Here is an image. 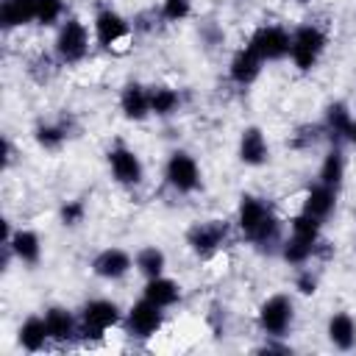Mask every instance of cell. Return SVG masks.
<instances>
[{
  "instance_id": "1",
  "label": "cell",
  "mask_w": 356,
  "mask_h": 356,
  "mask_svg": "<svg viewBox=\"0 0 356 356\" xmlns=\"http://www.w3.org/2000/svg\"><path fill=\"white\" fill-rule=\"evenodd\" d=\"M234 228L256 248V250H275L284 242V220L273 211V206L253 192H242L234 214Z\"/></svg>"
},
{
  "instance_id": "2",
  "label": "cell",
  "mask_w": 356,
  "mask_h": 356,
  "mask_svg": "<svg viewBox=\"0 0 356 356\" xmlns=\"http://www.w3.org/2000/svg\"><path fill=\"white\" fill-rule=\"evenodd\" d=\"M78 317H81V331H78V342L81 345H95L100 339H106V334L117 325H122V317H125V309L111 300V298H89L81 309H78Z\"/></svg>"
},
{
  "instance_id": "3",
  "label": "cell",
  "mask_w": 356,
  "mask_h": 356,
  "mask_svg": "<svg viewBox=\"0 0 356 356\" xmlns=\"http://www.w3.org/2000/svg\"><path fill=\"white\" fill-rule=\"evenodd\" d=\"M92 42V25H86L78 14H67L53 33V56L61 67H75L89 56Z\"/></svg>"
},
{
  "instance_id": "4",
  "label": "cell",
  "mask_w": 356,
  "mask_h": 356,
  "mask_svg": "<svg viewBox=\"0 0 356 356\" xmlns=\"http://www.w3.org/2000/svg\"><path fill=\"white\" fill-rule=\"evenodd\" d=\"M328 50V31L317 22H300L292 28L289 39V61L298 72H312L323 61Z\"/></svg>"
},
{
  "instance_id": "5",
  "label": "cell",
  "mask_w": 356,
  "mask_h": 356,
  "mask_svg": "<svg viewBox=\"0 0 356 356\" xmlns=\"http://www.w3.org/2000/svg\"><path fill=\"white\" fill-rule=\"evenodd\" d=\"M298 309L289 292H273L256 306V328L261 337H289Z\"/></svg>"
},
{
  "instance_id": "6",
  "label": "cell",
  "mask_w": 356,
  "mask_h": 356,
  "mask_svg": "<svg viewBox=\"0 0 356 356\" xmlns=\"http://www.w3.org/2000/svg\"><path fill=\"white\" fill-rule=\"evenodd\" d=\"M231 236H234V225L228 220L209 217V220L192 222L184 234V242L197 259H211L231 242Z\"/></svg>"
},
{
  "instance_id": "7",
  "label": "cell",
  "mask_w": 356,
  "mask_h": 356,
  "mask_svg": "<svg viewBox=\"0 0 356 356\" xmlns=\"http://www.w3.org/2000/svg\"><path fill=\"white\" fill-rule=\"evenodd\" d=\"M164 184L175 195H195L203 186V170L197 159L184 147L170 150L164 159Z\"/></svg>"
},
{
  "instance_id": "8",
  "label": "cell",
  "mask_w": 356,
  "mask_h": 356,
  "mask_svg": "<svg viewBox=\"0 0 356 356\" xmlns=\"http://www.w3.org/2000/svg\"><path fill=\"white\" fill-rule=\"evenodd\" d=\"M92 36H95V44L100 50H120L131 42L134 36V22L120 14L117 8L106 6V8H97L95 17H92Z\"/></svg>"
},
{
  "instance_id": "9",
  "label": "cell",
  "mask_w": 356,
  "mask_h": 356,
  "mask_svg": "<svg viewBox=\"0 0 356 356\" xmlns=\"http://www.w3.org/2000/svg\"><path fill=\"white\" fill-rule=\"evenodd\" d=\"M106 167H108L111 181H114L117 186H122V189H136V186H142V184H145V175H147L142 156H139L131 145H125V142H114V145L106 150Z\"/></svg>"
},
{
  "instance_id": "10",
  "label": "cell",
  "mask_w": 356,
  "mask_h": 356,
  "mask_svg": "<svg viewBox=\"0 0 356 356\" xmlns=\"http://www.w3.org/2000/svg\"><path fill=\"white\" fill-rule=\"evenodd\" d=\"M289 39L292 31L278 25V22H261L250 31L248 36V47L264 61V64H275V61H286L289 58Z\"/></svg>"
},
{
  "instance_id": "11",
  "label": "cell",
  "mask_w": 356,
  "mask_h": 356,
  "mask_svg": "<svg viewBox=\"0 0 356 356\" xmlns=\"http://www.w3.org/2000/svg\"><path fill=\"white\" fill-rule=\"evenodd\" d=\"M164 312H167V309L150 303L147 298H139V300H134V303L125 309L122 328H125V334H128L131 339L147 342V339H153L156 334H161V328H164Z\"/></svg>"
},
{
  "instance_id": "12",
  "label": "cell",
  "mask_w": 356,
  "mask_h": 356,
  "mask_svg": "<svg viewBox=\"0 0 356 356\" xmlns=\"http://www.w3.org/2000/svg\"><path fill=\"white\" fill-rule=\"evenodd\" d=\"M47 331H50V342L56 348H67L72 342H78V331H81V317L75 309L61 306V303H50L42 312Z\"/></svg>"
},
{
  "instance_id": "13",
  "label": "cell",
  "mask_w": 356,
  "mask_h": 356,
  "mask_svg": "<svg viewBox=\"0 0 356 356\" xmlns=\"http://www.w3.org/2000/svg\"><path fill=\"white\" fill-rule=\"evenodd\" d=\"M89 270L100 281H108V284L111 281H122L134 270V253H128L120 245H108V248H103V250H97L92 256Z\"/></svg>"
},
{
  "instance_id": "14",
  "label": "cell",
  "mask_w": 356,
  "mask_h": 356,
  "mask_svg": "<svg viewBox=\"0 0 356 356\" xmlns=\"http://www.w3.org/2000/svg\"><path fill=\"white\" fill-rule=\"evenodd\" d=\"M236 159L245 167H264L270 161V139L261 125H245L236 139Z\"/></svg>"
},
{
  "instance_id": "15",
  "label": "cell",
  "mask_w": 356,
  "mask_h": 356,
  "mask_svg": "<svg viewBox=\"0 0 356 356\" xmlns=\"http://www.w3.org/2000/svg\"><path fill=\"white\" fill-rule=\"evenodd\" d=\"M261 70H264V61H261L248 44H242V47H236V50L231 53L228 67H225V75H228V81H231L234 86L248 89V86H253V83L261 78Z\"/></svg>"
},
{
  "instance_id": "16",
  "label": "cell",
  "mask_w": 356,
  "mask_h": 356,
  "mask_svg": "<svg viewBox=\"0 0 356 356\" xmlns=\"http://www.w3.org/2000/svg\"><path fill=\"white\" fill-rule=\"evenodd\" d=\"M117 106H120V114L128 120V122H145L150 120V86H145L142 81H125L122 89H120V97H117Z\"/></svg>"
},
{
  "instance_id": "17",
  "label": "cell",
  "mask_w": 356,
  "mask_h": 356,
  "mask_svg": "<svg viewBox=\"0 0 356 356\" xmlns=\"http://www.w3.org/2000/svg\"><path fill=\"white\" fill-rule=\"evenodd\" d=\"M353 111L345 100H331L325 103L323 108V117H320V125L325 131V142L328 145H348V131H350V122H353Z\"/></svg>"
},
{
  "instance_id": "18",
  "label": "cell",
  "mask_w": 356,
  "mask_h": 356,
  "mask_svg": "<svg viewBox=\"0 0 356 356\" xmlns=\"http://www.w3.org/2000/svg\"><path fill=\"white\" fill-rule=\"evenodd\" d=\"M337 203H339V189H331V186L314 181L312 186H306V192L300 197V211L312 214L320 222H328L337 211Z\"/></svg>"
},
{
  "instance_id": "19",
  "label": "cell",
  "mask_w": 356,
  "mask_h": 356,
  "mask_svg": "<svg viewBox=\"0 0 356 356\" xmlns=\"http://www.w3.org/2000/svg\"><path fill=\"white\" fill-rule=\"evenodd\" d=\"M3 242H8V248H11V253H14V259H17L19 264L36 267V264L42 261L44 245H42L39 231H33V228H14V231L8 234V239H3Z\"/></svg>"
},
{
  "instance_id": "20",
  "label": "cell",
  "mask_w": 356,
  "mask_h": 356,
  "mask_svg": "<svg viewBox=\"0 0 356 356\" xmlns=\"http://www.w3.org/2000/svg\"><path fill=\"white\" fill-rule=\"evenodd\" d=\"M325 339L334 350H356V317L350 312H334L325 320Z\"/></svg>"
},
{
  "instance_id": "21",
  "label": "cell",
  "mask_w": 356,
  "mask_h": 356,
  "mask_svg": "<svg viewBox=\"0 0 356 356\" xmlns=\"http://www.w3.org/2000/svg\"><path fill=\"white\" fill-rule=\"evenodd\" d=\"M142 298H147L150 303H156V306H161V309H172V306L181 303L184 286H181V281H175V278H170V275L164 273V275L147 278V281L142 284Z\"/></svg>"
},
{
  "instance_id": "22",
  "label": "cell",
  "mask_w": 356,
  "mask_h": 356,
  "mask_svg": "<svg viewBox=\"0 0 356 356\" xmlns=\"http://www.w3.org/2000/svg\"><path fill=\"white\" fill-rule=\"evenodd\" d=\"M17 345L25 353H42L44 348H50V331L42 314H28L19 325H17Z\"/></svg>"
},
{
  "instance_id": "23",
  "label": "cell",
  "mask_w": 356,
  "mask_h": 356,
  "mask_svg": "<svg viewBox=\"0 0 356 356\" xmlns=\"http://www.w3.org/2000/svg\"><path fill=\"white\" fill-rule=\"evenodd\" d=\"M345 175H348V159H345L342 145H328V150L323 153L320 167H317V181L331 189H342Z\"/></svg>"
},
{
  "instance_id": "24",
  "label": "cell",
  "mask_w": 356,
  "mask_h": 356,
  "mask_svg": "<svg viewBox=\"0 0 356 356\" xmlns=\"http://www.w3.org/2000/svg\"><path fill=\"white\" fill-rule=\"evenodd\" d=\"M70 122L67 120H42L33 125V142L44 153H58L70 139Z\"/></svg>"
},
{
  "instance_id": "25",
  "label": "cell",
  "mask_w": 356,
  "mask_h": 356,
  "mask_svg": "<svg viewBox=\"0 0 356 356\" xmlns=\"http://www.w3.org/2000/svg\"><path fill=\"white\" fill-rule=\"evenodd\" d=\"M36 25V0H0V28L17 31Z\"/></svg>"
},
{
  "instance_id": "26",
  "label": "cell",
  "mask_w": 356,
  "mask_h": 356,
  "mask_svg": "<svg viewBox=\"0 0 356 356\" xmlns=\"http://www.w3.org/2000/svg\"><path fill=\"white\" fill-rule=\"evenodd\" d=\"M320 242H323V239H320ZM320 242H309V239H300V236H295V234H284V242H281V248H278V256H281L284 264H289V267L298 270V267L309 264L312 259H317Z\"/></svg>"
},
{
  "instance_id": "27",
  "label": "cell",
  "mask_w": 356,
  "mask_h": 356,
  "mask_svg": "<svg viewBox=\"0 0 356 356\" xmlns=\"http://www.w3.org/2000/svg\"><path fill=\"white\" fill-rule=\"evenodd\" d=\"M184 106V97H181V89L170 86V83H156L150 86V114L156 120H170L181 111Z\"/></svg>"
},
{
  "instance_id": "28",
  "label": "cell",
  "mask_w": 356,
  "mask_h": 356,
  "mask_svg": "<svg viewBox=\"0 0 356 356\" xmlns=\"http://www.w3.org/2000/svg\"><path fill=\"white\" fill-rule=\"evenodd\" d=\"M134 270L142 275V281L164 275L167 273V253L159 245H142L134 253Z\"/></svg>"
},
{
  "instance_id": "29",
  "label": "cell",
  "mask_w": 356,
  "mask_h": 356,
  "mask_svg": "<svg viewBox=\"0 0 356 356\" xmlns=\"http://www.w3.org/2000/svg\"><path fill=\"white\" fill-rule=\"evenodd\" d=\"M323 225H325V222H320V220H314L312 214H306V211L298 209V211L286 220V234H295V236L309 239V242H320V239H323Z\"/></svg>"
},
{
  "instance_id": "30",
  "label": "cell",
  "mask_w": 356,
  "mask_h": 356,
  "mask_svg": "<svg viewBox=\"0 0 356 356\" xmlns=\"http://www.w3.org/2000/svg\"><path fill=\"white\" fill-rule=\"evenodd\" d=\"M320 142H325V131H323V125L320 122H303V125H298L295 128V134L289 136V147L292 150H312L314 145H320Z\"/></svg>"
},
{
  "instance_id": "31",
  "label": "cell",
  "mask_w": 356,
  "mask_h": 356,
  "mask_svg": "<svg viewBox=\"0 0 356 356\" xmlns=\"http://www.w3.org/2000/svg\"><path fill=\"white\" fill-rule=\"evenodd\" d=\"M64 17H67V3L64 0H36V25L58 28Z\"/></svg>"
},
{
  "instance_id": "32",
  "label": "cell",
  "mask_w": 356,
  "mask_h": 356,
  "mask_svg": "<svg viewBox=\"0 0 356 356\" xmlns=\"http://www.w3.org/2000/svg\"><path fill=\"white\" fill-rule=\"evenodd\" d=\"M195 11V0H161L159 3V17L164 25H178L186 22Z\"/></svg>"
},
{
  "instance_id": "33",
  "label": "cell",
  "mask_w": 356,
  "mask_h": 356,
  "mask_svg": "<svg viewBox=\"0 0 356 356\" xmlns=\"http://www.w3.org/2000/svg\"><path fill=\"white\" fill-rule=\"evenodd\" d=\"M86 220V203L81 197H70L58 206V222L64 228H78Z\"/></svg>"
},
{
  "instance_id": "34",
  "label": "cell",
  "mask_w": 356,
  "mask_h": 356,
  "mask_svg": "<svg viewBox=\"0 0 356 356\" xmlns=\"http://www.w3.org/2000/svg\"><path fill=\"white\" fill-rule=\"evenodd\" d=\"M292 289H295L300 298L317 295V289H320V275H317V270H312L309 264L298 267V270H295V278H292Z\"/></svg>"
},
{
  "instance_id": "35",
  "label": "cell",
  "mask_w": 356,
  "mask_h": 356,
  "mask_svg": "<svg viewBox=\"0 0 356 356\" xmlns=\"http://www.w3.org/2000/svg\"><path fill=\"white\" fill-rule=\"evenodd\" d=\"M56 67H61L58 64V58L50 53H39L33 61H31V67H28V72H31V78L36 81V83H47L53 75H56Z\"/></svg>"
},
{
  "instance_id": "36",
  "label": "cell",
  "mask_w": 356,
  "mask_h": 356,
  "mask_svg": "<svg viewBox=\"0 0 356 356\" xmlns=\"http://www.w3.org/2000/svg\"><path fill=\"white\" fill-rule=\"evenodd\" d=\"M197 33H200V42H203L209 50H214V47L225 44V31H222L217 22H203Z\"/></svg>"
},
{
  "instance_id": "37",
  "label": "cell",
  "mask_w": 356,
  "mask_h": 356,
  "mask_svg": "<svg viewBox=\"0 0 356 356\" xmlns=\"http://www.w3.org/2000/svg\"><path fill=\"white\" fill-rule=\"evenodd\" d=\"M256 350L259 353H292V345L284 337H264V342Z\"/></svg>"
},
{
  "instance_id": "38",
  "label": "cell",
  "mask_w": 356,
  "mask_h": 356,
  "mask_svg": "<svg viewBox=\"0 0 356 356\" xmlns=\"http://www.w3.org/2000/svg\"><path fill=\"white\" fill-rule=\"evenodd\" d=\"M14 164V142L11 136H3V170H8Z\"/></svg>"
},
{
  "instance_id": "39",
  "label": "cell",
  "mask_w": 356,
  "mask_h": 356,
  "mask_svg": "<svg viewBox=\"0 0 356 356\" xmlns=\"http://www.w3.org/2000/svg\"><path fill=\"white\" fill-rule=\"evenodd\" d=\"M348 145H350V147H356V117H353L350 131H348Z\"/></svg>"
},
{
  "instance_id": "40",
  "label": "cell",
  "mask_w": 356,
  "mask_h": 356,
  "mask_svg": "<svg viewBox=\"0 0 356 356\" xmlns=\"http://www.w3.org/2000/svg\"><path fill=\"white\" fill-rule=\"evenodd\" d=\"M353 248H356V231H353Z\"/></svg>"
}]
</instances>
